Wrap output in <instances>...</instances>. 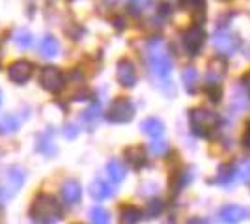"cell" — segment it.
I'll list each match as a JSON object with an SVG mask.
<instances>
[{"label":"cell","instance_id":"obj_13","mask_svg":"<svg viewBox=\"0 0 250 224\" xmlns=\"http://www.w3.org/2000/svg\"><path fill=\"white\" fill-rule=\"evenodd\" d=\"M81 196H83V189H81L79 182L69 180V182H65L62 185V198L65 204L73 205V204H77L81 200Z\"/></svg>","mask_w":250,"mask_h":224},{"label":"cell","instance_id":"obj_20","mask_svg":"<svg viewBox=\"0 0 250 224\" xmlns=\"http://www.w3.org/2000/svg\"><path fill=\"white\" fill-rule=\"evenodd\" d=\"M233 178H235V168L229 166V164H222L219 168V174H217L215 182L219 183V185H229Z\"/></svg>","mask_w":250,"mask_h":224},{"label":"cell","instance_id":"obj_8","mask_svg":"<svg viewBox=\"0 0 250 224\" xmlns=\"http://www.w3.org/2000/svg\"><path fill=\"white\" fill-rule=\"evenodd\" d=\"M116 77L118 82L125 88H133L136 84V67L129 58H122L118 62V69H116Z\"/></svg>","mask_w":250,"mask_h":224},{"label":"cell","instance_id":"obj_34","mask_svg":"<svg viewBox=\"0 0 250 224\" xmlns=\"http://www.w3.org/2000/svg\"><path fill=\"white\" fill-rule=\"evenodd\" d=\"M241 84H243V88L249 92V96H250V73H247V75H243V77H241Z\"/></svg>","mask_w":250,"mask_h":224},{"label":"cell","instance_id":"obj_29","mask_svg":"<svg viewBox=\"0 0 250 224\" xmlns=\"http://www.w3.org/2000/svg\"><path fill=\"white\" fill-rule=\"evenodd\" d=\"M163 211V202L161 200H149L146 205V215L147 217H155Z\"/></svg>","mask_w":250,"mask_h":224},{"label":"cell","instance_id":"obj_5","mask_svg":"<svg viewBox=\"0 0 250 224\" xmlns=\"http://www.w3.org/2000/svg\"><path fill=\"white\" fill-rule=\"evenodd\" d=\"M204 41H206V32H204V28L200 24H192L190 28H187L185 32L181 34L183 49L190 56H196L200 53V49L204 47Z\"/></svg>","mask_w":250,"mask_h":224},{"label":"cell","instance_id":"obj_35","mask_svg":"<svg viewBox=\"0 0 250 224\" xmlns=\"http://www.w3.org/2000/svg\"><path fill=\"white\" fill-rule=\"evenodd\" d=\"M63 133H65L67 139H73V137H77V127H75V125H67Z\"/></svg>","mask_w":250,"mask_h":224},{"label":"cell","instance_id":"obj_9","mask_svg":"<svg viewBox=\"0 0 250 224\" xmlns=\"http://www.w3.org/2000/svg\"><path fill=\"white\" fill-rule=\"evenodd\" d=\"M32 64L28 60H17V62H13L10 65V69H8V75H10V79L15 82V84H24V82H28V79L32 77Z\"/></svg>","mask_w":250,"mask_h":224},{"label":"cell","instance_id":"obj_23","mask_svg":"<svg viewBox=\"0 0 250 224\" xmlns=\"http://www.w3.org/2000/svg\"><path fill=\"white\" fill-rule=\"evenodd\" d=\"M13 41H15L17 47H21V49H28L32 45V34L28 30H17Z\"/></svg>","mask_w":250,"mask_h":224},{"label":"cell","instance_id":"obj_36","mask_svg":"<svg viewBox=\"0 0 250 224\" xmlns=\"http://www.w3.org/2000/svg\"><path fill=\"white\" fill-rule=\"evenodd\" d=\"M159 13H163V15H170V13H172V6H168V4H161V6H159Z\"/></svg>","mask_w":250,"mask_h":224},{"label":"cell","instance_id":"obj_22","mask_svg":"<svg viewBox=\"0 0 250 224\" xmlns=\"http://www.w3.org/2000/svg\"><path fill=\"white\" fill-rule=\"evenodd\" d=\"M181 6L190 13L198 15L206 11V0H181Z\"/></svg>","mask_w":250,"mask_h":224},{"label":"cell","instance_id":"obj_3","mask_svg":"<svg viewBox=\"0 0 250 224\" xmlns=\"http://www.w3.org/2000/svg\"><path fill=\"white\" fill-rule=\"evenodd\" d=\"M188 122H190V129L196 137L208 139L219 125V114L209 108H192Z\"/></svg>","mask_w":250,"mask_h":224},{"label":"cell","instance_id":"obj_12","mask_svg":"<svg viewBox=\"0 0 250 224\" xmlns=\"http://www.w3.org/2000/svg\"><path fill=\"white\" fill-rule=\"evenodd\" d=\"M124 157H125V161L135 168V170H140V168H144V166L147 164L146 151H144V148H140V146L127 148L124 151Z\"/></svg>","mask_w":250,"mask_h":224},{"label":"cell","instance_id":"obj_32","mask_svg":"<svg viewBox=\"0 0 250 224\" xmlns=\"http://www.w3.org/2000/svg\"><path fill=\"white\" fill-rule=\"evenodd\" d=\"M241 180L243 182H250V161L247 163H243V166H241Z\"/></svg>","mask_w":250,"mask_h":224},{"label":"cell","instance_id":"obj_18","mask_svg":"<svg viewBox=\"0 0 250 224\" xmlns=\"http://www.w3.org/2000/svg\"><path fill=\"white\" fill-rule=\"evenodd\" d=\"M140 209L135 205H124L120 211V224H138Z\"/></svg>","mask_w":250,"mask_h":224},{"label":"cell","instance_id":"obj_19","mask_svg":"<svg viewBox=\"0 0 250 224\" xmlns=\"http://www.w3.org/2000/svg\"><path fill=\"white\" fill-rule=\"evenodd\" d=\"M106 170H108V176H110V180H112L114 183L124 182V178H125V166L118 159H112V161H110V163H108V166H106Z\"/></svg>","mask_w":250,"mask_h":224},{"label":"cell","instance_id":"obj_24","mask_svg":"<svg viewBox=\"0 0 250 224\" xmlns=\"http://www.w3.org/2000/svg\"><path fill=\"white\" fill-rule=\"evenodd\" d=\"M192 180V174L190 172H179L176 178L172 180V187L176 189V191H179V189H183V187H187L188 185V182Z\"/></svg>","mask_w":250,"mask_h":224},{"label":"cell","instance_id":"obj_11","mask_svg":"<svg viewBox=\"0 0 250 224\" xmlns=\"http://www.w3.org/2000/svg\"><path fill=\"white\" fill-rule=\"evenodd\" d=\"M247 217V209L237 204H228L220 209V221L226 224H237Z\"/></svg>","mask_w":250,"mask_h":224},{"label":"cell","instance_id":"obj_37","mask_svg":"<svg viewBox=\"0 0 250 224\" xmlns=\"http://www.w3.org/2000/svg\"><path fill=\"white\" fill-rule=\"evenodd\" d=\"M187 224H209V223L206 221V219H200V217H192V219H190V221H188Z\"/></svg>","mask_w":250,"mask_h":224},{"label":"cell","instance_id":"obj_25","mask_svg":"<svg viewBox=\"0 0 250 224\" xmlns=\"http://www.w3.org/2000/svg\"><path fill=\"white\" fill-rule=\"evenodd\" d=\"M90 217H92V223L94 224H108L110 223V217L104 211L103 207H94L90 211Z\"/></svg>","mask_w":250,"mask_h":224},{"label":"cell","instance_id":"obj_14","mask_svg":"<svg viewBox=\"0 0 250 224\" xmlns=\"http://www.w3.org/2000/svg\"><path fill=\"white\" fill-rule=\"evenodd\" d=\"M90 194L94 196L95 200H104V198H110L114 194V187L104 180H95L90 187Z\"/></svg>","mask_w":250,"mask_h":224},{"label":"cell","instance_id":"obj_26","mask_svg":"<svg viewBox=\"0 0 250 224\" xmlns=\"http://www.w3.org/2000/svg\"><path fill=\"white\" fill-rule=\"evenodd\" d=\"M168 149H170V146H168V142H165V140H153L149 144V151L155 153V155H165Z\"/></svg>","mask_w":250,"mask_h":224},{"label":"cell","instance_id":"obj_33","mask_svg":"<svg viewBox=\"0 0 250 224\" xmlns=\"http://www.w3.org/2000/svg\"><path fill=\"white\" fill-rule=\"evenodd\" d=\"M243 148L250 149V122L249 125H247V131L243 133Z\"/></svg>","mask_w":250,"mask_h":224},{"label":"cell","instance_id":"obj_21","mask_svg":"<svg viewBox=\"0 0 250 224\" xmlns=\"http://www.w3.org/2000/svg\"><path fill=\"white\" fill-rule=\"evenodd\" d=\"M24 183V172L21 168H13L10 172V178H8V185H10V194L21 189V185Z\"/></svg>","mask_w":250,"mask_h":224},{"label":"cell","instance_id":"obj_17","mask_svg":"<svg viewBox=\"0 0 250 224\" xmlns=\"http://www.w3.org/2000/svg\"><path fill=\"white\" fill-rule=\"evenodd\" d=\"M60 51V45L56 41V38H52V36H45L40 43V53L43 56H47V58H52V56H56Z\"/></svg>","mask_w":250,"mask_h":224},{"label":"cell","instance_id":"obj_15","mask_svg":"<svg viewBox=\"0 0 250 224\" xmlns=\"http://www.w3.org/2000/svg\"><path fill=\"white\" fill-rule=\"evenodd\" d=\"M140 129H142V133H146L149 137H161L163 133H165V123L155 116H149L146 118L142 123H140Z\"/></svg>","mask_w":250,"mask_h":224},{"label":"cell","instance_id":"obj_16","mask_svg":"<svg viewBox=\"0 0 250 224\" xmlns=\"http://www.w3.org/2000/svg\"><path fill=\"white\" fill-rule=\"evenodd\" d=\"M181 81H183V86H185V92L194 94L196 92V86H198V71L194 67H187L181 73Z\"/></svg>","mask_w":250,"mask_h":224},{"label":"cell","instance_id":"obj_31","mask_svg":"<svg viewBox=\"0 0 250 224\" xmlns=\"http://www.w3.org/2000/svg\"><path fill=\"white\" fill-rule=\"evenodd\" d=\"M206 92H208L209 99L213 103H219L220 101V86H208L206 84Z\"/></svg>","mask_w":250,"mask_h":224},{"label":"cell","instance_id":"obj_30","mask_svg":"<svg viewBox=\"0 0 250 224\" xmlns=\"http://www.w3.org/2000/svg\"><path fill=\"white\" fill-rule=\"evenodd\" d=\"M99 116H101V112H99V107L97 105H94V107H90L86 112H84V122H90V123H95L97 120H99Z\"/></svg>","mask_w":250,"mask_h":224},{"label":"cell","instance_id":"obj_39","mask_svg":"<svg viewBox=\"0 0 250 224\" xmlns=\"http://www.w3.org/2000/svg\"><path fill=\"white\" fill-rule=\"evenodd\" d=\"M0 103H2V92H0Z\"/></svg>","mask_w":250,"mask_h":224},{"label":"cell","instance_id":"obj_2","mask_svg":"<svg viewBox=\"0 0 250 224\" xmlns=\"http://www.w3.org/2000/svg\"><path fill=\"white\" fill-rule=\"evenodd\" d=\"M30 217L36 224H56L62 219V209L51 194H38L32 202Z\"/></svg>","mask_w":250,"mask_h":224},{"label":"cell","instance_id":"obj_1","mask_svg":"<svg viewBox=\"0 0 250 224\" xmlns=\"http://www.w3.org/2000/svg\"><path fill=\"white\" fill-rule=\"evenodd\" d=\"M146 56L149 71L155 75L159 81L168 82L170 73H172V58H170L168 51L165 49V43L161 41L159 38L151 40L146 47Z\"/></svg>","mask_w":250,"mask_h":224},{"label":"cell","instance_id":"obj_10","mask_svg":"<svg viewBox=\"0 0 250 224\" xmlns=\"http://www.w3.org/2000/svg\"><path fill=\"white\" fill-rule=\"evenodd\" d=\"M224 75H226V60H224V58H215V60H211L208 75H206L208 86H220V81H222Z\"/></svg>","mask_w":250,"mask_h":224},{"label":"cell","instance_id":"obj_38","mask_svg":"<svg viewBox=\"0 0 250 224\" xmlns=\"http://www.w3.org/2000/svg\"><path fill=\"white\" fill-rule=\"evenodd\" d=\"M135 6H146V4H149L151 0H131Z\"/></svg>","mask_w":250,"mask_h":224},{"label":"cell","instance_id":"obj_28","mask_svg":"<svg viewBox=\"0 0 250 224\" xmlns=\"http://www.w3.org/2000/svg\"><path fill=\"white\" fill-rule=\"evenodd\" d=\"M38 149L42 151V153H45V155H54V151H56V148H54V144H52V140L47 137V139L43 140L40 139V144H38Z\"/></svg>","mask_w":250,"mask_h":224},{"label":"cell","instance_id":"obj_4","mask_svg":"<svg viewBox=\"0 0 250 224\" xmlns=\"http://www.w3.org/2000/svg\"><path fill=\"white\" fill-rule=\"evenodd\" d=\"M133 116H135V105L127 97H118L106 112L110 123H129Z\"/></svg>","mask_w":250,"mask_h":224},{"label":"cell","instance_id":"obj_40","mask_svg":"<svg viewBox=\"0 0 250 224\" xmlns=\"http://www.w3.org/2000/svg\"><path fill=\"white\" fill-rule=\"evenodd\" d=\"M167 224H174V223H167Z\"/></svg>","mask_w":250,"mask_h":224},{"label":"cell","instance_id":"obj_7","mask_svg":"<svg viewBox=\"0 0 250 224\" xmlns=\"http://www.w3.org/2000/svg\"><path fill=\"white\" fill-rule=\"evenodd\" d=\"M63 82H65L63 73L58 67H54V65L43 67L42 73H40V84H42V88H45L47 92H60L63 88Z\"/></svg>","mask_w":250,"mask_h":224},{"label":"cell","instance_id":"obj_27","mask_svg":"<svg viewBox=\"0 0 250 224\" xmlns=\"http://www.w3.org/2000/svg\"><path fill=\"white\" fill-rule=\"evenodd\" d=\"M17 120L13 116H6L2 122H0V133H11V131H15L17 129Z\"/></svg>","mask_w":250,"mask_h":224},{"label":"cell","instance_id":"obj_6","mask_svg":"<svg viewBox=\"0 0 250 224\" xmlns=\"http://www.w3.org/2000/svg\"><path fill=\"white\" fill-rule=\"evenodd\" d=\"M213 45L217 47L219 53H222L224 56H229V54H233L239 49L241 40L237 34L229 32V30H219V32H215Z\"/></svg>","mask_w":250,"mask_h":224}]
</instances>
